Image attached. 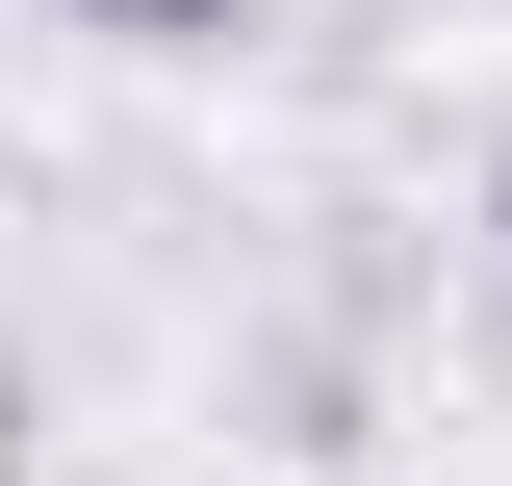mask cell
<instances>
[{"mask_svg": "<svg viewBox=\"0 0 512 486\" xmlns=\"http://www.w3.org/2000/svg\"><path fill=\"white\" fill-rule=\"evenodd\" d=\"M26 26H77V52H128V77H205V52H256V0H26Z\"/></svg>", "mask_w": 512, "mask_h": 486, "instance_id": "1", "label": "cell"}, {"mask_svg": "<svg viewBox=\"0 0 512 486\" xmlns=\"http://www.w3.org/2000/svg\"><path fill=\"white\" fill-rule=\"evenodd\" d=\"M487 282H512V154H487Z\"/></svg>", "mask_w": 512, "mask_h": 486, "instance_id": "2", "label": "cell"}]
</instances>
